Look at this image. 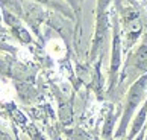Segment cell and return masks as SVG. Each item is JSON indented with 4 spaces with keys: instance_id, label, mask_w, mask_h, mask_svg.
I'll return each mask as SVG.
<instances>
[{
    "instance_id": "1",
    "label": "cell",
    "mask_w": 147,
    "mask_h": 140,
    "mask_svg": "<svg viewBox=\"0 0 147 140\" xmlns=\"http://www.w3.org/2000/svg\"><path fill=\"white\" fill-rule=\"evenodd\" d=\"M144 85H146V76H144V78H141V79L138 81V82H135V84H134V87L130 88V91H129V98H127V108H126V113H124L123 126H124V123H126V122L129 120V116L132 114L134 108L138 105L140 99L143 98ZM123 126H121V130H123Z\"/></svg>"
},
{
    "instance_id": "2",
    "label": "cell",
    "mask_w": 147,
    "mask_h": 140,
    "mask_svg": "<svg viewBox=\"0 0 147 140\" xmlns=\"http://www.w3.org/2000/svg\"><path fill=\"white\" fill-rule=\"evenodd\" d=\"M137 64L141 67H147V46H141L137 53Z\"/></svg>"
},
{
    "instance_id": "3",
    "label": "cell",
    "mask_w": 147,
    "mask_h": 140,
    "mask_svg": "<svg viewBox=\"0 0 147 140\" xmlns=\"http://www.w3.org/2000/svg\"><path fill=\"white\" fill-rule=\"evenodd\" d=\"M146 110H147V107L144 105V108L141 110V113H140V119L135 120V125H134V133H137V131H138V128L141 126V123H143V120H144V114H146Z\"/></svg>"
}]
</instances>
